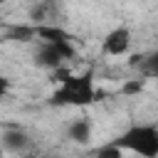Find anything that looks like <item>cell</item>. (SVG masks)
<instances>
[{
  "instance_id": "obj_3",
  "label": "cell",
  "mask_w": 158,
  "mask_h": 158,
  "mask_svg": "<svg viewBox=\"0 0 158 158\" xmlns=\"http://www.w3.org/2000/svg\"><path fill=\"white\" fill-rule=\"evenodd\" d=\"M131 40H133L131 30H128L126 25H118V27H114V30L101 40V52L109 54V57H123V54L128 52V47H131Z\"/></svg>"
},
{
  "instance_id": "obj_8",
  "label": "cell",
  "mask_w": 158,
  "mask_h": 158,
  "mask_svg": "<svg viewBox=\"0 0 158 158\" xmlns=\"http://www.w3.org/2000/svg\"><path fill=\"white\" fill-rule=\"evenodd\" d=\"M141 74L148 77V79H158V49H153L151 54H143V62H141Z\"/></svg>"
},
{
  "instance_id": "obj_5",
  "label": "cell",
  "mask_w": 158,
  "mask_h": 158,
  "mask_svg": "<svg viewBox=\"0 0 158 158\" xmlns=\"http://www.w3.org/2000/svg\"><path fill=\"white\" fill-rule=\"evenodd\" d=\"M35 40L42 42H59V40H74L72 32H67L59 25H49V22H35Z\"/></svg>"
},
{
  "instance_id": "obj_2",
  "label": "cell",
  "mask_w": 158,
  "mask_h": 158,
  "mask_svg": "<svg viewBox=\"0 0 158 158\" xmlns=\"http://www.w3.org/2000/svg\"><path fill=\"white\" fill-rule=\"evenodd\" d=\"M114 143L121 151H128V153H136L143 158H156L158 156V126H148V123L131 126Z\"/></svg>"
},
{
  "instance_id": "obj_9",
  "label": "cell",
  "mask_w": 158,
  "mask_h": 158,
  "mask_svg": "<svg viewBox=\"0 0 158 158\" xmlns=\"http://www.w3.org/2000/svg\"><path fill=\"white\" fill-rule=\"evenodd\" d=\"M7 40H17V42H32L35 40V25H15L7 32Z\"/></svg>"
},
{
  "instance_id": "obj_4",
  "label": "cell",
  "mask_w": 158,
  "mask_h": 158,
  "mask_svg": "<svg viewBox=\"0 0 158 158\" xmlns=\"http://www.w3.org/2000/svg\"><path fill=\"white\" fill-rule=\"evenodd\" d=\"M67 62V57H64V52L54 44V42H42L40 44V49L35 52V64L37 67H42V69H57V67H62Z\"/></svg>"
},
{
  "instance_id": "obj_10",
  "label": "cell",
  "mask_w": 158,
  "mask_h": 158,
  "mask_svg": "<svg viewBox=\"0 0 158 158\" xmlns=\"http://www.w3.org/2000/svg\"><path fill=\"white\" fill-rule=\"evenodd\" d=\"M146 81H148V77H136V79H128V81H123L121 84V94H126V96H133V94H141L143 89H146Z\"/></svg>"
},
{
  "instance_id": "obj_14",
  "label": "cell",
  "mask_w": 158,
  "mask_h": 158,
  "mask_svg": "<svg viewBox=\"0 0 158 158\" xmlns=\"http://www.w3.org/2000/svg\"><path fill=\"white\" fill-rule=\"evenodd\" d=\"M5 2H7V0H0V5H5Z\"/></svg>"
},
{
  "instance_id": "obj_7",
  "label": "cell",
  "mask_w": 158,
  "mask_h": 158,
  "mask_svg": "<svg viewBox=\"0 0 158 158\" xmlns=\"http://www.w3.org/2000/svg\"><path fill=\"white\" fill-rule=\"evenodd\" d=\"M67 136H69V141H74L79 146H86L91 141V121L89 118H74L67 128Z\"/></svg>"
},
{
  "instance_id": "obj_13",
  "label": "cell",
  "mask_w": 158,
  "mask_h": 158,
  "mask_svg": "<svg viewBox=\"0 0 158 158\" xmlns=\"http://www.w3.org/2000/svg\"><path fill=\"white\" fill-rule=\"evenodd\" d=\"M10 94V79L2 74V69H0V99H5Z\"/></svg>"
},
{
  "instance_id": "obj_11",
  "label": "cell",
  "mask_w": 158,
  "mask_h": 158,
  "mask_svg": "<svg viewBox=\"0 0 158 158\" xmlns=\"http://www.w3.org/2000/svg\"><path fill=\"white\" fill-rule=\"evenodd\" d=\"M96 156H106V158H121L123 156V151L111 141L109 146H101V148H96Z\"/></svg>"
},
{
  "instance_id": "obj_12",
  "label": "cell",
  "mask_w": 158,
  "mask_h": 158,
  "mask_svg": "<svg viewBox=\"0 0 158 158\" xmlns=\"http://www.w3.org/2000/svg\"><path fill=\"white\" fill-rule=\"evenodd\" d=\"M69 74H72V72H69V69L62 64V67H57V69H52V72H49V79H52L54 84H59V81H64Z\"/></svg>"
},
{
  "instance_id": "obj_6",
  "label": "cell",
  "mask_w": 158,
  "mask_h": 158,
  "mask_svg": "<svg viewBox=\"0 0 158 158\" xmlns=\"http://www.w3.org/2000/svg\"><path fill=\"white\" fill-rule=\"evenodd\" d=\"M0 141H2V148L10 151V153H22V151H27V146H30V136H27L22 128H7V131L0 136Z\"/></svg>"
},
{
  "instance_id": "obj_1",
  "label": "cell",
  "mask_w": 158,
  "mask_h": 158,
  "mask_svg": "<svg viewBox=\"0 0 158 158\" xmlns=\"http://www.w3.org/2000/svg\"><path fill=\"white\" fill-rule=\"evenodd\" d=\"M96 99V84L94 72L86 69L81 74H69L64 81L57 84V89L49 94V106H91Z\"/></svg>"
}]
</instances>
